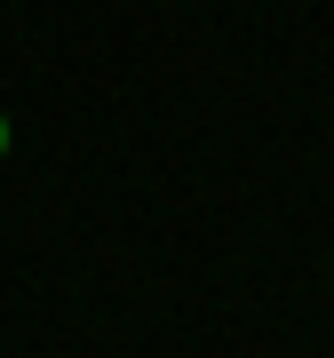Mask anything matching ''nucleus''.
Returning <instances> with one entry per match:
<instances>
[{"instance_id":"nucleus-1","label":"nucleus","mask_w":334,"mask_h":358,"mask_svg":"<svg viewBox=\"0 0 334 358\" xmlns=\"http://www.w3.org/2000/svg\"><path fill=\"white\" fill-rule=\"evenodd\" d=\"M0 152H8V120H0Z\"/></svg>"}]
</instances>
